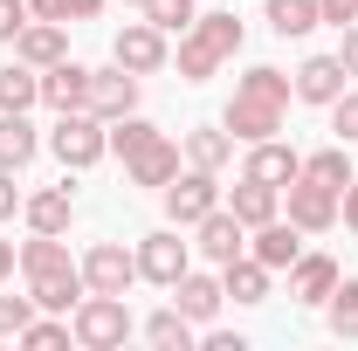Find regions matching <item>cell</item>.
Here are the masks:
<instances>
[{
	"mask_svg": "<svg viewBox=\"0 0 358 351\" xmlns=\"http://www.w3.org/2000/svg\"><path fill=\"white\" fill-rule=\"evenodd\" d=\"M317 21H331V28H352V21H358V0H317Z\"/></svg>",
	"mask_w": 358,
	"mask_h": 351,
	"instance_id": "obj_38",
	"label": "cell"
},
{
	"mask_svg": "<svg viewBox=\"0 0 358 351\" xmlns=\"http://www.w3.org/2000/svg\"><path fill=\"white\" fill-rule=\"evenodd\" d=\"M296 173H303V152H289L282 138H255V145H248V166H241V179H262V186H289Z\"/></svg>",
	"mask_w": 358,
	"mask_h": 351,
	"instance_id": "obj_13",
	"label": "cell"
},
{
	"mask_svg": "<svg viewBox=\"0 0 358 351\" xmlns=\"http://www.w3.org/2000/svg\"><path fill=\"white\" fill-rule=\"evenodd\" d=\"M83 110L90 117H131L138 110V76L124 69V62H110V69H90V96H83Z\"/></svg>",
	"mask_w": 358,
	"mask_h": 351,
	"instance_id": "obj_9",
	"label": "cell"
},
{
	"mask_svg": "<svg viewBox=\"0 0 358 351\" xmlns=\"http://www.w3.org/2000/svg\"><path fill=\"white\" fill-rule=\"evenodd\" d=\"M214 207H221V173H200V166H186V173L166 186V220H173V227H200Z\"/></svg>",
	"mask_w": 358,
	"mask_h": 351,
	"instance_id": "obj_5",
	"label": "cell"
},
{
	"mask_svg": "<svg viewBox=\"0 0 358 351\" xmlns=\"http://www.w3.org/2000/svg\"><path fill=\"white\" fill-rule=\"evenodd\" d=\"M262 21L282 35V42H296V35H310V28H317V0H268Z\"/></svg>",
	"mask_w": 358,
	"mask_h": 351,
	"instance_id": "obj_28",
	"label": "cell"
},
{
	"mask_svg": "<svg viewBox=\"0 0 358 351\" xmlns=\"http://www.w3.org/2000/svg\"><path fill=\"white\" fill-rule=\"evenodd\" d=\"M42 103V69H28L21 55L0 69V110H35Z\"/></svg>",
	"mask_w": 358,
	"mask_h": 351,
	"instance_id": "obj_26",
	"label": "cell"
},
{
	"mask_svg": "<svg viewBox=\"0 0 358 351\" xmlns=\"http://www.w3.org/2000/svg\"><path fill=\"white\" fill-rule=\"evenodd\" d=\"M331 289H338V262H331V255H310V248H303V255L289 262V303H324Z\"/></svg>",
	"mask_w": 358,
	"mask_h": 351,
	"instance_id": "obj_16",
	"label": "cell"
},
{
	"mask_svg": "<svg viewBox=\"0 0 358 351\" xmlns=\"http://www.w3.org/2000/svg\"><path fill=\"white\" fill-rule=\"evenodd\" d=\"M76 268H83V282L96 289V296H124V289L138 282V248H124V241H96Z\"/></svg>",
	"mask_w": 358,
	"mask_h": 351,
	"instance_id": "obj_8",
	"label": "cell"
},
{
	"mask_svg": "<svg viewBox=\"0 0 358 351\" xmlns=\"http://www.w3.org/2000/svg\"><path fill=\"white\" fill-rule=\"evenodd\" d=\"M303 173L310 179H324V186H338V193H345V186H352V145H324V152H310V159H303Z\"/></svg>",
	"mask_w": 358,
	"mask_h": 351,
	"instance_id": "obj_30",
	"label": "cell"
},
{
	"mask_svg": "<svg viewBox=\"0 0 358 351\" xmlns=\"http://www.w3.org/2000/svg\"><path fill=\"white\" fill-rule=\"evenodd\" d=\"M289 96H296V83L282 76V69H268V62H255L248 76H234V96H227V131H234V145H255V138H275L282 124H289Z\"/></svg>",
	"mask_w": 358,
	"mask_h": 351,
	"instance_id": "obj_1",
	"label": "cell"
},
{
	"mask_svg": "<svg viewBox=\"0 0 358 351\" xmlns=\"http://www.w3.org/2000/svg\"><path fill=\"white\" fill-rule=\"evenodd\" d=\"M69 338L83 351H117L124 338H131V310H124V296H96V289H83V303L69 310Z\"/></svg>",
	"mask_w": 358,
	"mask_h": 351,
	"instance_id": "obj_3",
	"label": "cell"
},
{
	"mask_svg": "<svg viewBox=\"0 0 358 351\" xmlns=\"http://www.w3.org/2000/svg\"><path fill=\"white\" fill-rule=\"evenodd\" d=\"M145 345H159V351H186V345H193V317H186L179 303L152 310V317H145Z\"/></svg>",
	"mask_w": 358,
	"mask_h": 351,
	"instance_id": "obj_27",
	"label": "cell"
},
{
	"mask_svg": "<svg viewBox=\"0 0 358 351\" xmlns=\"http://www.w3.org/2000/svg\"><path fill=\"white\" fill-rule=\"evenodd\" d=\"M28 21H35V14H28V0H0V42H14Z\"/></svg>",
	"mask_w": 358,
	"mask_h": 351,
	"instance_id": "obj_37",
	"label": "cell"
},
{
	"mask_svg": "<svg viewBox=\"0 0 358 351\" xmlns=\"http://www.w3.org/2000/svg\"><path fill=\"white\" fill-rule=\"evenodd\" d=\"M21 214H28L35 234H62V227L76 220V200H69V186H42V193H28V200H21Z\"/></svg>",
	"mask_w": 358,
	"mask_h": 351,
	"instance_id": "obj_22",
	"label": "cell"
},
{
	"mask_svg": "<svg viewBox=\"0 0 358 351\" xmlns=\"http://www.w3.org/2000/svg\"><path fill=\"white\" fill-rule=\"evenodd\" d=\"M152 131H159V124H145L138 110H131V117H110V152H117V159H131V152H138Z\"/></svg>",
	"mask_w": 358,
	"mask_h": 351,
	"instance_id": "obj_33",
	"label": "cell"
},
{
	"mask_svg": "<svg viewBox=\"0 0 358 351\" xmlns=\"http://www.w3.org/2000/svg\"><path fill=\"white\" fill-rule=\"evenodd\" d=\"M338 220H345V227H352V234H358V179H352V186H345V193H338Z\"/></svg>",
	"mask_w": 358,
	"mask_h": 351,
	"instance_id": "obj_39",
	"label": "cell"
},
{
	"mask_svg": "<svg viewBox=\"0 0 358 351\" xmlns=\"http://www.w3.org/2000/svg\"><path fill=\"white\" fill-rule=\"evenodd\" d=\"M193 234H200V241H193V248H200V255H207V262H234V255H248V227H241V220L227 214V207H214V214L200 220V227H193Z\"/></svg>",
	"mask_w": 358,
	"mask_h": 351,
	"instance_id": "obj_14",
	"label": "cell"
},
{
	"mask_svg": "<svg viewBox=\"0 0 358 351\" xmlns=\"http://www.w3.org/2000/svg\"><path fill=\"white\" fill-rule=\"evenodd\" d=\"M173 303L193 317V324H214V310L227 303V289H221V275H200V268H186L173 282Z\"/></svg>",
	"mask_w": 358,
	"mask_h": 351,
	"instance_id": "obj_19",
	"label": "cell"
},
{
	"mask_svg": "<svg viewBox=\"0 0 358 351\" xmlns=\"http://www.w3.org/2000/svg\"><path fill=\"white\" fill-rule=\"evenodd\" d=\"M227 214H234L241 227H248V234H255L262 220H275V214H282V186H262V179H241V186H234V200H227Z\"/></svg>",
	"mask_w": 358,
	"mask_h": 351,
	"instance_id": "obj_20",
	"label": "cell"
},
{
	"mask_svg": "<svg viewBox=\"0 0 358 351\" xmlns=\"http://www.w3.org/2000/svg\"><path fill=\"white\" fill-rule=\"evenodd\" d=\"M14 55H21L28 69H55V62L69 55V35H62V21H28V28L14 35Z\"/></svg>",
	"mask_w": 358,
	"mask_h": 351,
	"instance_id": "obj_17",
	"label": "cell"
},
{
	"mask_svg": "<svg viewBox=\"0 0 358 351\" xmlns=\"http://www.w3.org/2000/svg\"><path fill=\"white\" fill-rule=\"evenodd\" d=\"M55 268H76V262H69V248H62V234H35V241H21V275H55Z\"/></svg>",
	"mask_w": 358,
	"mask_h": 351,
	"instance_id": "obj_29",
	"label": "cell"
},
{
	"mask_svg": "<svg viewBox=\"0 0 358 351\" xmlns=\"http://www.w3.org/2000/svg\"><path fill=\"white\" fill-rule=\"evenodd\" d=\"M186 227H159V234H145L138 241V275L145 282H159V289H173L179 275L193 268V241H179Z\"/></svg>",
	"mask_w": 358,
	"mask_h": 351,
	"instance_id": "obj_7",
	"label": "cell"
},
{
	"mask_svg": "<svg viewBox=\"0 0 358 351\" xmlns=\"http://www.w3.org/2000/svg\"><path fill=\"white\" fill-rule=\"evenodd\" d=\"M35 152H42V138H35V124H28V110H0V166L21 173Z\"/></svg>",
	"mask_w": 358,
	"mask_h": 351,
	"instance_id": "obj_25",
	"label": "cell"
},
{
	"mask_svg": "<svg viewBox=\"0 0 358 351\" xmlns=\"http://www.w3.org/2000/svg\"><path fill=\"white\" fill-rule=\"evenodd\" d=\"M35 317V296H0V338H21Z\"/></svg>",
	"mask_w": 358,
	"mask_h": 351,
	"instance_id": "obj_35",
	"label": "cell"
},
{
	"mask_svg": "<svg viewBox=\"0 0 358 351\" xmlns=\"http://www.w3.org/2000/svg\"><path fill=\"white\" fill-rule=\"evenodd\" d=\"M179 159H186V152H179L173 138L152 131V138L131 152V159H124V173H131V186H159V193H166V186L179 179Z\"/></svg>",
	"mask_w": 358,
	"mask_h": 351,
	"instance_id": "obj_11",
	"label": "cell"
},
{
	"mask_svg": "<svg viewBox=\"0 0 358 351\" xmlns=\"http://www.w3.org/2000/svg\"><path fill=\"white\" fill-rule=\"evenodd\" d=\"M21 345H35V351H48V345H69V324H55V317H28Z\"/></svg>",
	"mask_w": 358,
	"mask_h": 351,
	"instance_id": "obj_36",
	"label": "cell"
},
{
	"mask_svg": "<svg viewBox=\"0 0 358 351\" xmlns=\"http://www.w3.org/2000/svg\"><path fill=\"white\" fill-rule=\"evenodd\" d=\"M268 275H275L268 262H255V255H234V262H221V289L234 296V303H268Z\"/></svg>",
	"mask_w": 358,
	"mask_h": 351,
	"instance_id": "obj_23",
	"label": "cell"
},
{
	"mask_svg": "<svg viewBox=\"0 0 358 351\" xmlns=\"http://www.w3.org/2000/svg\"><path fill=\"white\" fill-rule=\"evenodd\" d=\"M103 14V0H62V21H96Z\"/></svg>",
	"mask_w": 358,
	"mask_h": 351,
	"instance_id": "obj_40",
	"label": "cell"
},
{
	"mask_svg": "<svg viewBox=\"0 0 358 351\" xmlns=\"http://www.w3.org/2000/svg\"><path fill=\"white\" fill-rule=\"evenodd\" d=\"M83 268H55V275H28V296H35V310H62V317H69V310L83 303Z\"/></svg>",
	"mask_w": 358,
	"mask_h": 351,
	"instance_id": "obj_21",
	"label": "cell"
},
{
	"mask_svg": "<svg viewBox=\"0 0 358 351\" xmlns=\"http://www.w3.org/2000/svg\"><path fill=\"white\" fill-rule=\"evenodd\" d=\"M331 131H338V145H358V89H345L331 103Z\"/></svg>",
	"mask_w": 358,
	"mask_h": 351,
	"instance_id": "obj_34",
	"label": "cell"
},
{
	"mask_svg": "<svg viewBox=\"0 0 358 351\" xmlns=\"http://www.w3.org/2000/svg\"><path fill=\"white\" fill-rule=\"evenodd\" d=\"M338 35H345V48H338V62H345V69L358 76V21H352V28H338Z\"/></svg>",
	"mask_w": 358,
	"mask_h": 351,
	"instance_id": "obj_42",
	"label": "cell"
},
{
	"mask_svg": "<svg viewBox=\"0 0 358 351\" xmlns=\"http://www.w3.org/2000/svg\"><path fill=\"white\" fill-rule=\"evenodd\" d=\"M124 7H145V0H124Z\"/></svg>",
	"mask_w": 358,
	"mask_h": 351,
	"instance_id": "obj_44",
	"label": "cell"
},
{
	"mask_svg": "<svg viewBox=\"0 0 358 351\" xmlns=\"http://www.w3.org/2000/svg\"><path fill=\"white\" fill-rule=\"evenodd\" d=\"M110 62H124L131 76H159V69L173 62V48H166V28H152V21H124V28L110 35Z\"/></svg>",
	"mask_w": 358,
	"mask_h": 351,
	"instance_id": "obj_6",
	"label": "cell"
},
{
	"mask_svg": "<svg viewBox=\"0 0 358 351\" xmlns=\"http://www.w3.org/2000/svg\"><path fill=\"white\" fill-rule=\"evenodd\" d=\"M248 255H255V262H268V268H289L296 262V255H303V227H296V220H262V227H255V241H248Z\"/></svg>",
	"mask_w": 358,
	"mask_h": 351,
	"instance_id": "obj_15",
	"label": "cell"
},
{
	"mask_svg": "<svg viewBox=\"0 0 358 351\" xmlns=\"http://www.w3.org/2000/svg\"><path fill=\"white\" fill-rule=\"evenodd\" d=\"M14 207H21V193H14V173L0 166V220H14Z\"/></svg>",
	"mask_w": 358,
	"mask_h": 351,
	"instance_id": "obj_41",
	"label": "cell"
},
{
	"mask_svg": "<svg viewBox=\"0 0 358 351\" xmlns=\"http://www.w3.org/2000/svg\"><path fill=\"white\" fill-rule=\"evenodd\" d=\"M48 152H55L69 173H90V166L110 152V131H103V117H90V110H62L55 131H48Z\"/></svg>",
	"mask_w": 358,
	"mask_h": 351,
	"instance_id": "obj_4",
	"label": "cell"
},
{
	"mask_svg": "<svg viewBox=\"0 0 358 351\" xmlns=\"http://www.w3.org/2000/svg\"><path fill=\"white\" fill-rule=\"evenodd\" d=\"M14 268H21V248H14V241H0V282H7Z\"/></svg>",
	"mask_w": 358,
	"mask_h": 351,
	"instance_id": "obj_43",
	"label": "cell"
},
{
	"mask_svg": "<svg viewBox=\"0 0 358 351\" xmlns=\"http://www.w3.org/2000/svg\"><path fill=\"white\" fill-rule=\"evenodd\" d=\"M145 21L166 28V35H186V28L200 21V7H193V0H145Z\"/></svg>",
	"mask_w": 358,
	"mask_h": 351,
	"instance_id": "obj_32",
	"label": "cell"
},
{
	"mask_svg": "<svg viewBox=\"0 0 358 351\" xmlns=\"http://www.w3.org/2000/svg\"><path fill=\"white\" fill-rule=\"evenodd\" d=\"M83 96H90V69L83 62L62 55L55 69H42V103L55 110V117H62V110H83Z\"/></svg>",
	"mask_w": 358,
	"mask_h": 351,
	"instance_id": "obj_18",
	"label": "cell"
},
{
	"mask_svg": "<svg viewBox=\"0 0 358 351\" xmlns=\"http://www.w3.org/2000/svg\"><path fill=\"white\" fill-rule=\"evenodd\" d=\"M282 193H289V220H296L303 234H324V227H338V186H324V179L296 173Z\"/></svg>",
	"mask_w": 358,
	"mask_h": 351,
	"instance_id": "obj_10",
	"label": "cell"
},
{
	"mask_svg": "<svg viewBox=\"0 0 358 351\" xmlns=\"http://www.w3.org/2000/svg\"><path fill=\"white\" fill-rule=\"evenodd\" d=\"M289 83H296V96H303V103H324V110H331V103L352 89V69H345L338 55H310V62H303Z\"/></svg>",
	"mask_w": 358,
	"mask_h": 351,
	"instance_id": "obj_12",
	"label": "cell"
},
{
	"mask_svg": "<svg viewBox=\"0 0 358 351\" xmlns=\"http://www.w3.org/2000/svg\"><path fill=\"white\" fill-rule=\"evenodd\" d=\"M324 317L338 338H358V275H338V289L324 296Z\"/></svg>",
	"mask_w": 358,
	"mask_h": 351,
	"instance_id": "obj_31",
	"label": "cell"
},
{
	"mask_svg": "<svg viewBox=\"0 0 358 351\" xmlns=\"http://www.w3.org/2000/svg\"><path fill=\"white\" fill-rule=\"evenodd\" d=\"M186 166H200V173H227V159H234V131H214V124H200V131H186Z\"/></svg>",
	"mask_w": 358,
	"mask_h": 351,
	"instance_id": "obj_24",
	"label": "cell"
},
{
	"mask_svg": "<svg viewBox=\"0 0 358 351\" xmlns=\"http://www.w3.org/2000/svg\"><path fill=\"white\" fill-rule=\"evenodd\" d=\"M234 55H241V21L234 14H200L179 35V76L186 83H207V76H221Z\"/></svg>",
	"mask_w": 358,
	"mask_h": 351,
	"instance_id": "obj_2",
	"label": "cell"
}]
</instances>
